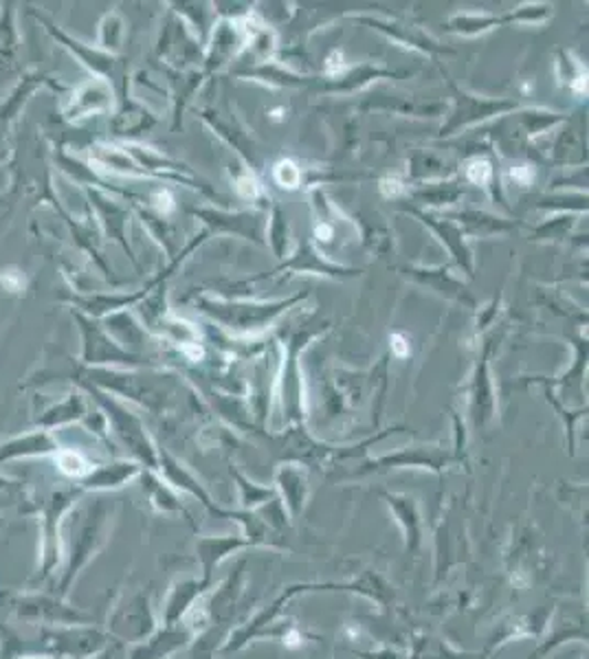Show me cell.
I'll use <instances>...</instances> for the list:
<instances>
[{"label":"cell","mask_w":589,"mask_h":659,"mask_svg":"<svg viewBox=\"0 0 589 659\" xmlns=\"http://www.w3.org/2000/svg\"><path fill=\"white\" fill-rule=\"evenodd\" d=\"M108 510L101 503L71 508L62 523V563L55 572L53 594L68 598L71 587L84 567L108 541Z\"/></svg>","instance_id":"1"},{"label":"cell","mask_w":589,"mask_h":659,"mask_svg":"<svg viewBox=\"0 0 589 659\" xmlns=\"http://www.w3.org/2000/svg\"><path fill=\"white\" fill-rule=\"evenodd\" d=\"M82 490H55L46 497H33L29 514L38 517L40 543H38V567L33 583L51 581L62 563V523L68 510L77 503Z\"/></svg>","instance_id":"2"},{"label":"cell","mask_w":589,"mask_h":659,"mask_svg":"<svg viewBox=\"0 0 589 659\" xmlns=\"http://www.w3.org/2000/svg\"><path fill=\"white\" fill-rule=\"evenodd\" d=\"M2 609L18 623L31 625L38 629L44 627H73V625H90L93 616L84 609L71 605L66 598L55 596L53 592H0Z\"/></svg>","instance_id":"3"},{"label":"cell","mask_w":589,"mask_h":659,"mask_svg":"<svg viewBox=\"0 0 589 659\" xmlns=\"http://www.w3.org/2000/svg\"><path fill=\"white\" fill-rule=\"evenodd\" d=\"M35 651L60 659H88L106 651V636L88 625L38 629Z\"/></svg>","instance_id":"4"},{"label":"cell","mask_w":589,"mask_h":659,"mask_svg":"<svg viewBox=\"0 0 589 659\" xmlns=\"http://www.w3.org/2000/svg\"><path fill=\"white\" fill-rule=\"evenodd\" d=\"M150 616H148V603L137 596L128 600L126 605H117L108 618V629L117 638H137L148 631Z\"/></svg>","instance_id":"5"},{"label":"cell","mask_w":589,"mask_h":659,"mask_svg":"<svg viewBox=\"0 0 589 659\" xmlns=\"http://www.w3.org/2000/svg\"><path fill=\"white\" fill-rule=\"evenodd\" d=\"M60 450L57 439L53 438L49 432H31L24 436L7 439L0 444V464L13 461V459H24V457H44V455H55Z\"/></svg>","instance_id":"6"},{"label":"cell","mask_w":589,"mask_h":659,"mask_svg":"<svg viewBox=\"0 0 589 659\" xmlns=\"http://www.w3.org/2000/svg\"><path fill=\"white\" fill-rule=\"evenodd\" d=\"M31 501L33 492L24 486V481L0 475V512L18 510L22 514H29Z\"/></svg>","instance_id":"7"},{"label":"cell","mask_w":589,"mask_h":659,"mask_svg":"<svg viewBox=\"0 0 589 659\" xmlns=\"http://www.w3.org/2000/svg\"><path fill=\"white\" fill-rule=\"evenodd\" d=\"M82 416V407H79V401L77 398H68L51 410H46L40 418H38V427H42L44 432L46 429H55L60 425H66V423H73Z\"/></svg>","instance_id":"8"},{"label":"cell","mask_w":589,"mask_h":659,"mask_svg":"<svg viewBox=\"0 0 589 659\" xmlns=\"http://www.w3.org/2000/svg\"><path fill=\"white\" fill-rule=\"evenodd\" d=\"M55 464L57 468L66 475V477H75V479H84L93 466L86 461V457L77 450H71V448H60L55 455Z\"/></svg>","instance_id":"9"},{"label":"cell","mask_w":589,"mask_h":659,"mask_svg":"<svg viewBox=\"0 0 589 659\" xmlns=\"http://www.w3.org/2000/svg\"><path fill=\"white\" fill-rule=\"evenodd\" d=\"M469 177H471V181H475V183H486L489 177H491V166H489L486 161H478V163H473V166L469 168Z\"/></svg>","instance_id":"10"},{"label":"cell","mask_w":589,"mask_h":659,"mask_svg":"<svg viewBox=\"0 0 589 659\" xmlns=\"http://www.w3.org/2000/svg\"><path fill=\"white\" fill-rule=\"evenodd\" d=\"M278 181L287 188H293L294 183H297V170H294L293 163H280V168H278Z\"/></svg>","instance_id":"11"},{"label":"cell","mask_w":589,"mask_h":659,"mask_svg":"<svg viewBox=\"0 0 589 659\" xmlns=\"http://www.w3.org/2000/svg\"><path fill=\"white\" fill-rule=\"evenodd\" d=\"M392 348H394V352H396L398 357H405V354L409 352V348H407V343H405V339H403L400 334H394V337H392Z\"/></svg>","instance_id":"12"},{"label":"cell","mask_w":589,"mask_h":659,"mask_svg":"<svg viewBox=\"0 0 589 659\" xmlns=\"http://www.w3.org/2000/svg\"><path fill=\"white\" fill-rule=\"evenodd\" d=\"M317 235L321 237V240H330V235H332V228L330 226H317Z\"/></svg>","instance_id":"13"},{"label":"cell","mask_w":589,"mask_h":659,"mask_svg":"<svg viewBox=\"0 0 589 659\" xmlns=\"http://www.w3.org/2000/svg\"><path fill=\"white\" fill-rule=\"evenodd\" d=\"M13 659H60L51 658V656H40V653H29V656H15Z\"/></svg>","instance_id":"14"}]
</instances>
